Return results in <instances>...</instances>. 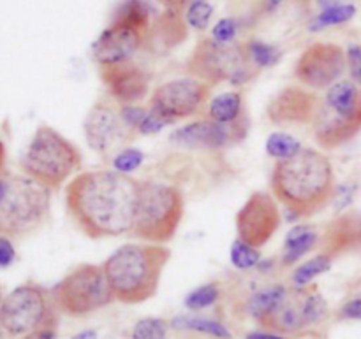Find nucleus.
I'll use <instances>...</instances> for the list:
<instances>
[{"instance_id": "nucleus-1", "label": "nucleus", "mask_w": 361, "mask_h": 339, "mask_svg": "<svg viewBox=\"0 0 361 339\" xmlns=\"http://www.w3.org/2000/svg\"><path fill=\"white\" fill-rule=\"evenodd\" d=\"M140 181L115 169L85 171L66 186V210L88 239L120 238L133 232Z\"/></svg>"}, {"instance_id": "nucleus-2", "label": "nucleus", "mask_w": 361, "mask_h": 339, "mask_svg": "<svg viewBox=\"0 0 361 339\" xmlns=\"http://www.w3.org/2000/svg\"><path fill=\"white\" fill-rule=\"evenodd\" d=\"M271 196L295 218H310L334 200L335 171L330 158L314 148H302L288 160L275 162Z\"/></svg>"}, {"instance_id": "nucleus-3", "label": "nucleus", "mask_w": 361, "mask_h": 339, "mask_svg": "<svg viewBox=\"0 0 361 339\" xmlns=\"http://www.w3.org/2000/svg\"><path fill=\"white\" fill-rule=\"evenodd\" d=\"M169 260L171 250L164 245L127 243L116 248L101 264L115 302L133 306L150 301Z\"/></svg>"}, {"instance_id": "nucleus-4", "label": "nucleus", "mask_w": 361, "mask_h": 339, "mask_svg": "<svg viewBox=\"0 0 361 339\" xmlns=\"http://www.w3.org/2000/svg\"><path fill=\"white\" fill-rule=\"evenodd\" d=\"M83 165L80 148L49 125H39L20 160L25 176L42 186L59 190Z\"/></svg>"}, {"instance_id": "nucleus-5", "label": "nucleus", "mask_w": 361, "mask_h": 339, "mask_svg": "<svg viewBox=\"0 0 361 339\" xmlns=\"http://www.w3.org/2000/svg\"><path fill=\"white\" fill-rule=\"evenodd\" d=\"M185 215V199L178 186L162 181H140L136 220L130 234L143 243L173 241Z\"/></svg>"}, {"instance_id": "nucleus-6", "label": "nucleus", "mask_w": 361, "mask_h": 339, "mask_svg": "<svg viewBox=\"0 0 361 339\" xmlns=\"http://www.w3.org/2000/svg\"><path fill=\"white\" fill-rule=\"evenodd\" d=\"M361 132V88L351 79H341L321 97L312 134L323 150H335Z\"/></svg>"}, {"instance_id": "nucleus-7", "label": "nucleus", "mask_w": 361, "mask_h": 339, "mask_svg": "<svg viewBox=\"0 0 361 339\" xmlns=\"http://www.w3.org/2000/svg\"><path fill=\"white\" fill-rule=\"evenodd\" d=\"M51 190L28 176H9L0 199V236L23 238L37 231L49 217Z\"/></svg>"}, {"instance_id": "nucleus-8", "label": "nucleus", "mask_w": 361, "mask_h": 339, "mask_svg": "<svg viewBox=\"0 0 361 339\" xmlns=\"http://www.w3.org/2000/svg\"><path fill=\"white\" fill-rule=\"evenodd\" d=\"M189 76L204 81L210 87L229 83L243 87L257 76V70L247 56L245 46L238 42L221 44L214 39H201L185 63Z\"/></svg>"}, {"instance_id": "nucleus-9", "label": "nucleus", "mask_w": 361, "mask_h": 339, "mask_svg": "<svg viewBox=\"0 0 361 339\" xmlns=\"http://www.w3.org/2000/svg\"><path fill=\"white\" fill-rule=\"evenodd\" d=\"M51 298L56 312L73 319L92 315L115 302L104 269L97 264L73 267L51 288Z\"/></svg>"}, {"instance_id": "nucleus-10", "label": "nucleus", "mask_w": 361, "mask_h": 339, "mask_svg": "<svg viewBox=\"0 0 361 339\" xmlns=\"http://www.w3.org/2000/svg\"><path fill=\"white\" fill-rule=\"evenodd\" d=\"M51 290L27 281L4 298L0 306V326L9 336L23 338L48 324L59 322Z\"/></svg>"}, {"instance_id": "nucleus-11", "label": "nucleus", "mask_w": 361, "mask_h": 339, "mask_svg": "<svg viewBox=\"0 0 361 339\" xmlns=\"http://www.w3.org/2000/svg\"><path fill=\"white\" fill-rule=\"evenodd\" d=\"M330 315L326 299L317 287H289L288 295L277 309L259 324L261 329L284 336H298L319 327Z\"/></svg>"}, {"instance_id": "nucleus-12", "label": "nucleus", "mask_w": 361, "mask_h": 339, "mask_svg": "<svg viewBox=\"0 0 361 339\" xmlns=\"http://www.w3.org/2000/svg\"><path fill=\"white\" fill-rule=\"evenodd\" d=\"M212 88L214 87L192 76L169 79L154 88L148 101V109L173 125L200 115L210 101Z\"/></svg>"}, {"instance_id": "nucleus-13", "label": "nucleus", "mask_w": 361, "mask_h": 339, "mask_svg": "<svg viewBox=\"0 0 361 339\" xmlns=\"http://www.w3.org/2000/svg\"><path fill=\"white\" fill-rule=\"evenodd\" d=\"M348 69L345 51L334 42H314L295 63L296 81L309 90H324L342 79Z\"/></svg>"}, {"instance_id": "nucleus-14", "label": "nucleus", "mask_w": 361, "mask_h": 339, "mask_svg": "<svg viewBox=\"0 0 361 339\" xmlns=\"http://www.w3.org/2000/svg\"><path fill=\"white\" fill-rule=\"evenodd\" d=\"M281 222L282 215L277 199L271 193L254 192L236 213V236L256 248H263L277 234Z\"/></svg>"}, {"instance_id": "nucleus-15", "label": "nucleus", "mask_w": 361, "mask_h": 339, "mask_svg": "<svg viewBox=\"0 0 361 339\" xmlns=\"http://www.w3.org/2000/svg\"><path fill=\"white\" fill-rule=\"evenodd\" d=\"M83 134L88 148L99 155H108L129 137L130 130L122 123L118 109L108 101H97L83 120Z\"/></svg>"}, {"instance_id": "nucleus-16", "label": "nucleus", "mask_w": 361, "mask_h": 339, "mask_svg": "<svg viewBox=\"0 0 361 339\" xmlns=\"http://www.w3.org/2000/svg\"><path fill=\"white\" fill-rule=\"evenodd\" d=\"M148 39V32L123 21L111 20L92 46V56L99 67L130 62Z\"/></svg>"}, {"instance_id": "nucleus-17", "label": "nucleus", "mask_w": 361, "mask_h": 339, "mask_svg": "<svg viewBox=\"0 0 361 339\" xmlns=\"http://www.w3.org/2000/svg\"><path fill=\"white\" fill-rule=\"evenodd\" d=\"M247 134V120L236 125H221L212 120L203 118L178 127L171 134L173 143L192 150L217 151L231 146L236 141L243 139Z\"/></svg>"}, {"instance_id": "nucleus-18", "label": "nucleus", "mask_w": 361, "mask_h": 339, "mask_svg": "<svg viewBox=\"0 0 361 339\" xmlns=\"http://www.w3.org/2000/svg\"><path fill=\"white\" fill-rule=\"evenodd\" d=\"M321 97L314 90L289 84L274 95L267 105V116L274 125H312Z\"/></svg>"}, {"instance_id": "nucleus-19", "label": "nucleus", "mask_w": 361, "mask_h": 339, "mask_svg": "<svg viewBox=\"0 0 361 339\" xmlns=\"http://www.w3.org/2000/svg\"><path fill=\"white\" fill-rule=\"evenodd\" d=\"M99 76L109 97L120 105L137 104L150 94L152 74L133 60L115 65L99 67Z\"/></svg>"}, {"instance_id": "nucleus-20", "label": "nucleus", "mask_w": 361, "mask_h": 339, "mask_svg": "<svg viewBox=\"0 0 361 339\" xmlns=\"http://www.w3.org/2000/svg\"><path fill=\"white\" fill-rule=\"evenodd\" d=\"M321 252L337 259L351 250L361 248V213H348L330 222L321 234Z\"/></svg>"}, {"instance_id": "nucleus-21", "label": "nucleus", "mask_w": 361, "mask_h": 339, "mask_svg": "<svg viewBox=\"0 0 361 339\" xmlns=\"http://www.w3.org/2000/svg\"><path fill=\"white\" fill-rule=\"evenodd\" d=\"M288 290L289 287L284 283H270L267 287L256 288L243 299L240 308L247 319L254 320L259 326L281 306V302L288 295Z\"/></svg>"}, {"instance_id": "nucleus-22", "label": "nucleus", "mask_w": 361, "mask_h": 339, "mask_svg": "<svg viewBox=\"0 0 361 339\" xmlns=\"http://www.w3.org/2000/svg\"><path fill=\"white\" fill-rule=\"evenodd\" d=\"M321 234L316 225L298 224L286 234L284 245H282L281 264L284 267H293L298 264L303 257L309 255L312 250L319 246Z\"/></svg>"}, {"instance_id": "nucleus-23", "label": "nucleus", "mask_w": 361, "mask_h": 339, "mask_svg": "<svg viewBox=\"0 0 361 339\" xmlns=\"http://www.w3.org/2000/svg\"><path fill=\"white\" fill-rule=\"evenodd\" d=\"M207 118L221 125H236L247 120L242 91L231 90L215 95L207 105Z\"/></svg>"}, {"instance_id": "nucleus-24", "label": "nucleus", "mask_w": 361, "mask_h": 339, "mask_svg": "<svg viewBox=\"0 0 361 339\" xmlns=\"http://www.w3.org/2000/svg\"><path fill=\"white\" fill-rule=\"evenodd\" d=\"M171 327L176 331H190V333L203 334L212 339H233L231 331L222 322L215 319L197 315H180L171 320Z\"/></svg>"}, {"instance_id": "nucleus-25", "label": "nucleus", "mask_w": 361, "mask_h": 339, "mask_svg": "<svg viewBox=\"0 0 361 339\" xmlns=\"http://www.w3.org/2000/svg\"><path fill=\"white\" fill-rule=\"evenodd\" d=\"M334 262H335V257L326 252H319L314 257H310V259L303 260L300 266L295 267V271H293L291 276H289L291 287H296V288L310 287L312 281L316 280L317 276H321V274L328 273V271L331 269Z\"/></svg>"}, {"instance_id": "nucleus-26", "label": "nucleus", "mask_w": 361, "mask_h": 339, "mask_svg": "<svg viewBox=\"0 0 361 339\" xmlns=\"http://www.w3.org/2000/svg\"><path fill=\"white\" fill-rule=\"evenodd\" d=\"M113 20L123 21L133 27L141 28V30L150 34L152 27V7L147 0H123L118 7H116Z\"/></svg>"}, {"instance_id": "nucleus-27", "label": "nucleus", "mask_w": 361, "mask_h": 339, "mask_svg": "<svg viewBox=\"0 0 361 339\" xmlns=\"http://www.w3.org/2000/svg\"><path fill=\"white\" fill-rule=\"evenodd\" d=\"M243 46H245V51L250 63H252V67L257 72L263 69H271L282 58V51L277 46L268 44V42L261 41V39H250Z\"/></svg>"}, {"instance_id": "nucleus-28", "label": "nucleus", "mask_w": 361, "mask_h": 339, "mask_svg": "<svg viewBox=\"0 0 361 339\" xmlns=\"http://www.w3.org/2000/svg\"><path fill=\"white\" fill-rule=\"evenodd\" d=\"M302 143L296 139L295 136L288 132H274L267 137L264 143V151L268 157L274 158L275 162L288 160V158L295 157L302 150Z\"/></svg>"}, {"instance_id": "nucleus-29", "label": "nucleus", "mask_w": 361, "mask_h": 339, "mask_svg": "<svg viewBox=\"0 0 361 339\" xmlns=\"http://www.w3.org/2000/svg\"><path fill=\"white\" fill-rule=\"evenodd\" d=\"M222 298V287L219 281H210L190 290L183 299V305L189 312H203L217 305Z\"/></svg>"}, {"instance_id": "nucleus-30", "label": "nucleus", "mask_w": 361, "mask_h": 339, "mask_svg": "<svg viewBox=\"0 0 361 339\" xmlns=\"http://www.w3.org/2000/svg\"><path fill=\"white\" fill-rule=\"evenodd\" d=\"M261 259H263V253L261 248L249 245V243L242 241V239L236 238L235 241L229 246V260H231L233 267L238 271H250L259 267Z\"/></svg>"}, {"instance_id": "nucleus-31", "label": "nucleus", "mask_w": 361, "mask_h": 339, "mask_svg": "<svg viewBox=\"0 0 361 339\" xmlns=\"http://www.w3.org/2000/svg\"><path fill=\"white\" fill-rule=\"evenodd\" d=\"M356 7L353 4H341V6L330 7V9H323L316 18L312 20V23L309 25V28L312 32H319L323 28L335 27V25L348 23L355 18Z\"/></svg>"}, {"instance_id": "nucleus-32", "label": "nucleus", "mask_w": 361, "mask_h": 339, "mask_svg": "<svg viewBox=\"0 0 361 339\" xmlns=\"http://www.w3.org/2000/svg\"><path fill=\"white\" fill-rule=\"evenodd\" d=\"M130 339H168V322L159 316L140 319L130 329Z\"/></svg>"}, {"instance_id": "nucleus-33", "label": "nucleus", "mask_w": 361, "mask_h": 339, "mask_svg": "<svg viewBox=\"0 0 361 339\" xmlns=\"http://www.w3.org/2000/svg\"><path fill=\"white\" fill-rule=\"evenodd\" d=\"M143 151L137 150V148H122V150L113 155L111 169H115L116 172H122V174L133 176V172H136L143 165Z\"/></svg>"}, {"instance_id": "nucleus-34", "label": "nucleus", "mask_w": 361, "mask_h": 339, "mask_svg": "<svg viewBox=\"0 0 361 339\" xmlns=\"http://www.w3.org/2000/svg\"><path fill=\"white\" fill-rule=\"evenodd\" d=\"M212 16H214V6L207 0H197V2H190L187 7L185 23L194 30H207Z\"/></svg>"}, {"instance_id": "nucleus-35", "label": "nucleus", "mask_w": 361, "mask_h": 339, "mask_svg": "<svg viewBox=\"0 0 361 339\" xmlns=\"http://www.w3.org/2000/svg\"><path fill=\"white\" fill-rule=\"evenodd\" d=\"M236 34H238V21L235 18H222L212 28V39L221 42V44L235 42Z\"/></svg>"}, {"instance_id": "nucleus-36", "label": "nucleus", "mask_w": 361, "mask_h": 339, "mask_svg": "<svg viewBox=\"0 0 361 339\" xmlns=\"http://www.w3.org/2000/svg\"><path fill=\"white\" fill-rule=\"evenodd\" d=\"M147 113H148V108H143V105H137V104H126L118 108V115L123 125H126L130 132H136V134H137V129H140L141 122H143V118L147 116Z\"/></svg>"}, {"instance_id": "nucleus-37", "label": "nucleus", "mask_w": 361, "mask_h": 339, "mask_svg": "<svg viewBox=\"0 0 361 339\" xmlns=\"http://www.w3.org/2000/svg\"><path fill=\"white\" fill-rule=\"evenodd\" d=\"M168 125L169 123L166 122L162 116H159L157 113H154L148 109L147 116H145L143 122H141V125H140V129H137V134H140V136H155V134H161Z\"/></svg>"}, {"instance_id": "nucleus-38", "label": "nucleus", "mask_w": 361, "mask_h": 339, "mask_svg": "<svg viewBox=\"0 0 361 339\" xmlns=\"http://www.w3.org/2000/svg\"><path fill=\"white\" fill-rule=\"evenodd\" d=\"M345 58H348V69L351 72V81L361 88V46H349L345 49Z\"/></svg>"}, {"instance_id": "nucleus-39", "label": "nucleus", "mask_w": 361, "mask_h": 339, "mask_svg": "<svg viewBox=\"0 0 361 339\" xmlns=\"http://www.w3.org/2000/svg\"><path fill=\"white\" fill-rule=\"evenodd\" d=\"M337 316L341 320H361V295L345 301L338 308Z\"/></svg>"}, {"instance_id": "nucleus-40", "label": "nucleus", "mask_w": 361, "mask_h": 339, "mask_svg": "<svg viewBox=\"0 0 361 339\" xmlns=\"http://www.w3.org/2000/svg\"><path fill=\"white\" fill-rule=\"evenodd\" d=\"M14 260H16V250L13 241L6 236H0V269L13 266Z\"/></svg>"}, {"instance_id": "nucleus-41", "label": "nucleus", "mask_w": 361, "mask_h": 339, "mask_svg": "<svg viewBox=\"0 0 361 339\" xmlns=\"http://www.w3.org/2000/svg\"><path fill=\"white\" fill-rule=\"evenodd\" d=\"M56 326H59V322L48 324V326L41 327V329L34 331L21 339H56Z\"/></svg>"}, {"instance_id": "nucleus-42", "label": "nucleus", "mask_w": 361, "mask_h": 339, "mask_svg": "<svg viewBox=\"0 0 361 339\" xmlns=\"http://www.w3.org/2000/svg\"><path fill=\"white\" fill-rule=\"evenodd\" d=\"M245 339H291L289 336H284V334L274 333V331H250V333L245 334Z\"/></svg>"}, {"instance_id": "nucleus-43", "label": "nucleus", "mask_w": 361, "mask_h": 339, "mask_svg": "<svg viewBox=\"0 0 361 339\" xmlns=\"http://www.w3.org/2000/svg\"><path fill=\"white\" fill-rule=\"evenodd\" d=\"M71 339H99V334L95 329H85V331H81V333L74 334Z\"/></svg>"}, {"instance_id": "nucleus-44", "label": "nucleus", "mask_w": 361, "mask_h": 339, "mask_svg": "<svg viewBox=\"0 0 361 339\" xmlns=\"http://www.w3.org/2000/svg\"><path fill=\"white\" fill-rule=\"evenodd\" d=\"M263 9L267 11V13H275V11L282 6L284 0H263Z\"/></svg>"}, {"instance_id": "nucleus-45", "label": "nucleus", "mask_w": 361, "mask_h": 339, "mask_svg": "<svg viewBox=\"0 0 361 339\" xmlns=\"http://www.w3.org/2000/svg\"><path fill=\"white\" fill-rule=\"evenodd\" d=\"M317 6L321 7V11L323 9H330V7H335V6H341L342 0H316Z\"/></svg>"}, {"instance_id": "nucleus-46", "label": "nucleus", "mask_w": 361, "mask_h": 339, "mask_svg": "<svg viewBox=\"0 0 361 339\" xmlns=\"http://www.w3.org/2000/svg\"><path fill=\"white\" fill-rule=\"evenodd\" d=\"M4 169H6V144L0 139V174H4Z\"/></svg>"}, {"instance_id": "nucleus-47", "label": "nucleus", "mask_w": 361, "mask_h": 339, "mask_svg": "<svg viewBox=\"0 0 361 339\" xmlns=\"http://www.w3.org/2000/svg\"><path fill=\"white\" fill-rule=\"evenodd\" d=\"M6 190H7V178L4 174H0V199L4 197Z\"/></svg>"}, {"instance_id": "nucleus-48", "label": "nucleus", "mask_w": 361, "mask_h": 339, "mask_svg": "<svg viewBox=\"0 0 361 339\" xmlns=\"http://www.w3.org/2000/svg\"><path fill=\"white\" fill-rule=\"evenodd\" d=\"M2 301H4V295H2V288H0V306H2Z\"/></svg>"}, {"instance_id": "nucleus-49", "label": "nucleus", "mask_w": 361, "mask_h": 339, "mask_svg": "<svg viewBox=\"0 0 361 339\" xmlns=\"http://www.w3.org/2000/svg\"><path fill=\"white\" fill-rule=\"evenodd\" d=\"M2 333H4V329H2V326H0V339H2Z\"/></svg>"}, {"instance_id": "nucleus-50", "label": "nucleus", "mask_w": 361, "mask_h": 339, "mask_svg": "<svg viewBox=\"0 0 361 339\" xmlns=\"http://www.w3.org/2000/svg\"><path fill=\"white\" fill-rule=\"evenodd\" d=\"M189 2H197V0H189Z\"/></svg>"}, {"instance_id": "nucleus-51", "label": "nucleus", "mask_w": 361, "mask_h": 339, "mask_svg": "<svg viewBox=\"0 0 361 339\" xmlns=\"http://www.w3.org/2000/svg\"><path fill=\"white\" fill-rule=\"evenodd\" d=\"M108 339H115V338H108Z\"/></svg>"}, {"instance_id": "nucleus-52", "label": "nucleus", "mask_w": 361, "mask_h": 339, "mask_svg": "<svg viewBox=\"0 0 361 339\" xmlns=\"http://www.w3.org/2000/svg\"><path fill=\"white\" fill-rule=\"evenodd\" d=\"M360 2H361V0H360Z\"/></svg>"}]
</instances>
